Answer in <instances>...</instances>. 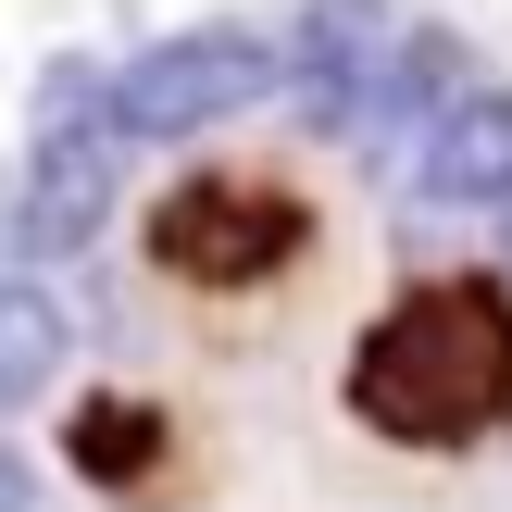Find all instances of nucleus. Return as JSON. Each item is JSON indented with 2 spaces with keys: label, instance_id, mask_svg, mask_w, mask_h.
Returning a JSON list of instances; mask_svg holds the SVG:
<instances>
[{
  "label": "nucleus",
  "instance_id": "3",
  "mask_svg": "<svg viewBox=\"0 0 512 512\" xmlns=\"http://www.w3.org/2000/svg\"><path fill=\"white\" fill-rule=\"evenodd\" d=\"M63 475L100 512H188V500H213L225 450H213V425H200L175 388L100 375V388H75V413H63Z\"/></svg>",
  "mask_w": 512,
  "mask_h": 512
},
{
  "label": "nucleus",
  "instance_id": "8",
  "mask_svg": "<svg viewBox=\"0 0 512 512\" xmlns=\"http://www.w3.org/2000/svg\"><path fill=\"white\" fill-rule=\"evenodd\" d=\"M0 512H38V488H25V463L0 450Z\"/></svg>",
  "mask_w": 512,
  "mask_h": 512
},
{
  "label": "nucleus",
  "instance_id": "7",
  "mask_svg": "<svg viewBox=\"0 0 512 512\" xmlns=\"http://www.w3.org/2000/svg\"><path fill=\"white\" fill-rule=\"evenodd\" d=\"M50 375H63V300L25 288V275H0V413H25Z\"/></svg>",
  "mask_w": 512,
  "mask_h": 512
},
{
  "label": "nucleus",
  "instance_id": "1",
  "mask_svg": "<svg viewBox=\"0 0 512 512\" xmlns=\"http://www.w3.org/2000/svg\"><path fill=\"white\" fill-rule=\"evenodd\" d=\"M350 263V188L313 138H238L188 150L138 200V288L188 313L213 350H263L300 325Z\"/></svg>",
  "mask_w": 512,
  "mask_h": 512
},
{
  "label": "nucleus",
  "instance_id": "2",
  "mask_svg": "<svg viewBox=\"0 0 512 512\" xmlns=\"http://www.w3.org/2000/svg\"><path fill=\"white\" fill-rule=\"evenodd\" d=\"M338 413L400 463H475L512 438V275L413 263L338 363Z\"/></svg>",
  "mask_w": 512,
  "mask_h": 512
},
{
  "label": "nucleus",
  "instance_id": "4",
  "mask_svg": "<svg viewBox=\"0 0 512 512\" xmlns=\"http://www.w3.org/2000/svg\"><path fill=\"white\" fill-rule=\"evenodd\" d=\"M275 75H288V50L238 38V25H200V38H150L138 63L113 75V125H125V138H213L225 113L275 100Z\"/></svg>",
  "mask_w": 512,
  "mask_h": 512
},
{
  "label": "nucleus",
  "instance_id": "5",
  "mask_svg": "<svg viewBox=\"0 0 512 512\" xmlns=\"http://www.w3.org/2000/svg\"><path fill=\"white\" fill-rule=\"evenodd\" d=\"M113 163H125V125H75V138L25 150V200H13V250H75L100 213H113Z\"/></svg>",
  "mask_w": 512,
  "mask_h": 512
},
{
  "label": "nucleus",
  "instance_id": "6",
  "mask_svg": "<svg viewBox=\"0 0 512 512\" xmlns=\"http://www.w3.org/2000/svg\"><path fill=\"white\" fill-rule=\"evenodd\" d=\"M425 200H438V213H500L512 225V88H475L463 113L425 138Z\"/></svg>",
  "mask_w": 512,
  "mask_h": 512
}]
</instances>
